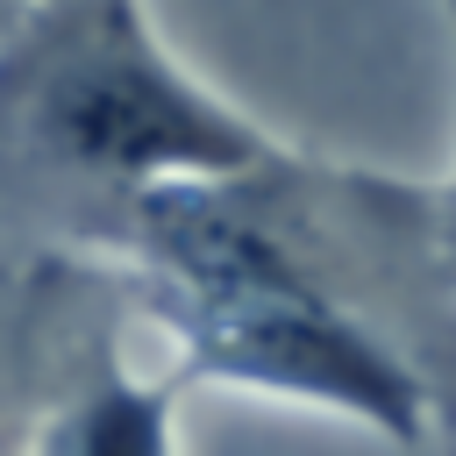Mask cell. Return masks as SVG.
Returning a JSON list of instances; mask_svg holds the SVG:
<instances>
[{
  "label": "cell",
  "instance_id": "7a4b0ae2",
  "mask_svg": "<svg viewBox=\"0 0 456 456\" xmlns=\"http://www.w3.org/2000/svg\"><path fill=\"white\" fill-rule=\"evenodd\" d=\"M278 150L135 7H21L0 43V235H28V278L107 264L157 185L228 178Z\"/></svg>",
  "mask_w": 456,
  "mask_h": 456
},
{
  "label": "cell",
  "instance_id": "5b68a950",
  "mask_svg": "<svg viewBox=\"0 0 456 456\" xmlns=\"http://www.w3.org/2000/svg\"><path fill=\"white\" fill-rule=\"evenodd\" d=\"M14 14H21V7H0V43H7V28H14Z\"/></svg>",
  "mask_w": 456,
  "mask_h": 456
},
{
  "label": "cell",
  "instance_id": "277c9868",
  "mask_svg": "<svg viewBox=\"0 0 456 456\" xmlns=\"http://www.w3.org/2000/svg\"><path fill=\"white\" fill-rule=\"evenodd\" d=\"M449 36H456V7H449ZM435 249H442V271H449V285H456V164H449V178L435 185Z\"/></svg>",
  "mask_w": 456,
  "mask_h": 456
},
{
  "label": "cell",
  "instance_id": "6da1fadb",
  "mask_svg": "<svg viewBox=\"0 0 456 456\" xmlns=\"http://www.w3.org/2000/svg\"><path fill=\"white\" fill-rule=\"evenodd\" d=\"M171 378L328 406L399 449L456 435V285L435 185L264 157L157 185L107 249Z\"/></svg>",
  "mask_w": 456,
  "mask_h": 456
},
{
  "label": "cell",
  "instance_id": "3957f363",
  "mask_svg": "<svg viewBox=\"0 0 456 456\" xmlns=\"http://www.w3.org/2000/svg\"><path fill=\"white\" fill-rule=\"evenodd\" d=\"M121 285L107 264H50L28 278L21 335V456H178V399L171 370L135 378L121 356Z\"/></svg>",
  "mask_w": 456,
  "mask_h": 456
}]
</instances>
